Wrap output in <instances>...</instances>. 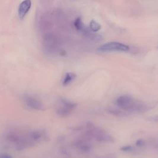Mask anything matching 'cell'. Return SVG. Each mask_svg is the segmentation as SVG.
Listing matches in <instances>:
<instances>
[{
  "label": "cell",
  "instance_id": "cell-4",
  "mask_svg": "<svg viewBox=\"0 0 158 158\" xmlns=\"http://www.w3.org/2000/svg\"><path fill=\"white\" fill-rule=\"evenodd\" d=\"M76 107V104L64 98H60L55 107V112L60 117L69 116L72 110Z\"/></svg>",
  "mask_w": 158,
  "mask_h": 158
},
{
  "label": "cell",
  "instance_id": "cell-6",
  "mask_svg": "<svg viewBox=\"0 0 158 158\" xmlns=\"http://www.w3.org/2000/svg\"><path fill=\"white\" fill-rule=\"evenodd\" d=\"M22 102L28 108L34 111H43L44 109V104L42 101L34 96L25 94L22 98Z\"/></svg>",
  "mask_w": 158,
  "mask_h": 158
},
{
  "label": "cell",
  "instance_id": "cell-1",
  "mask_svg": "<svg viewBox=\"0 0 158 158\" xmlns=\"http://www.w3.org/2000/svg\"><path fill=\"white\" fill-rule=\"evenodd\" d=\"M5 139L17 151H24L47 141L48 135L46 130L39 128H14L6 133Z\"/></svg>",
  "mask_w": 158,
  "mask_h": 158
},
{
  "label": "cell",
  "instance_id": "cell-10",
  "mask_svg": "<svg viewBox=\"0 0 158 158\" xmlns=\"http://www.w3.org/2000/svg\"><path fill=\"white\" fill-rule=\"evenodd\" d=\"M106 111L109 114L118 117H124L129 115V112H127L120 108H116L112 107H109L106 108Z\"/></svg>",
  "mask_w": 158,
  "mask_h": 158
},
{
  "label": "cell",
  "instance_id": "cell-15",
  "mask_svg": "<svg viewBox=\"0 0 158 158\" xmlns=\"http://www.w3.org/2000/svg\"><path fill=\"white\" fill-rule=\"evenodd\" d=\"M145 141L143 140H142V139H140V140H138L137 141H136V143H135V145H136V146L137 147H143V146H144L145 145Z\"/></svg>",
  "mask_w": 158,
  "mask_h": 158
},
{
  "label": "cell",
  "instance_id": "cell-3",
  "mask_svg": "<svg viewBox=\"0 0 158 158\" xmlns=\"http://www.w3.org/2000/svg\"><path fill=\"white\" fill-rule=\"evenodd\" d=\"M85 135L90 139H94L99 142L112 143L114 141V138L106 131L90 122L86 125Z\"/></svg>",
  "mask_w": 158,
  "mask_h": 158
},
{
  "label": "cell",
  "instance_id": "cell-14",
  "mask_svg": "<svg viewBox=\"0 0 158 158\" xmlns=\"http://www.w3.org/2000/svg\"><path fill=\"white\" fill-rule=\"evenodd\" d=\"M98 158H117V156L114 153H108L106 154L100 156L98 157Z\"/></svg>",
  "mask_w": 158,
  "mask_h": 158
},
{
  "label": "cell",
  "instance_id": "cell-12",
  "mask_svg": "<svg viewBox=\"0 0 158 158\" xmlns=\"http://www.w3.org/2000/svg\"><path fill=\"white\" fill-rule=\"evenodd\" d=\"M90 28L92 32H96L100 31L101 28V25L98 22L95 20H92L90 22Z\"/></svg>",
  "mask_w": 158,
  "mask_h": 158
},
{
  "label": "cell",
  "instance_id": "cell-13",
  "mask_svg": "<svg viewBox=\"0 0 158 158\" xmlns=\"http://www.w3.org/2000/svg\"><path fill=\"white\" fill-rule=\"evenodd\" d=\"M120 150H122V151L124 152H131L133 150V148L132 146L127 145V146H124L120 148Z\"/></svg>",
  "mask_w": 158,
  "mask_h": 158
},
{
  "label": "cell",
  "instance_id": "cell-2",
  "mask_svg": "<svg viewBox=\"0 0 158 158\" xmlns=\"http://www.w3.org/2000/svg\"><path fill=\"white\" fill-rule=\"evenodd\" d=\"M116 104L119 108L127 112L143 113L149 110V107L142 101L135 100L130 95L120 96L116 100Z\"/></svg>",
  "mask_w": 158,
  "mask_h": 158
},
{
  "label": "cell",
  "instance_id": "cell-8",
  "mask_svg": "<svg viewBox=\"0 0 158 158\" xmlns=\"http://www.w3.org/2000/svg\"><path fill=\"white\" fill-rule=\"evenodd\" d=\"M32 6V1L31 0H24L19 7L18 9V14L20 19H23L27 14L28 12L31 8Z\"/></svg>",
  "mask_w": 158,
  "mask_h": 158
},
{
  "label": "cell",
  "instance_id": "cell-7",
  "mask_svg": "<svg viewBox=\"0 0 158 158\" xmlns=\"http://www.w3.org/2000/svg\"><path fill=\"white\" fill-rule=\"evenodd\" d=\"M129 48L127 45L116 42H108L104 43L98 48V51L103 52H112V51H119V52H125L129 51Z\"/></svg>",
  "mask_w": 158,
  "mask_h": 158
},
{
  "label": "cell",
  "instance_id": "cell-17",
  "mask_svg": "<svg viewBox=\"0 0 158 158\" xmlns=\"http://www.w3.org/2000/svg\"><path fill=\"white\" fill-rule=\"evenodd\" d=\"M149 120L153 122H158V116H154L149 118Z\"/></svg>",
  "mask_w": 158,
  "mask_h": 158
},
{
  "label": "cell",
  "instance_id": "cell-5",
  "mask_svg": "<svg viewBox=\"0 0 158 158\" xmlns=\"http://www.w3.org/2000/svg\"><path fill=\"white\" fill-rule=\"evenodd\" d=\"M90 139L86 135L82 137L77 138L71 142V147L78 153H88L92 150V145L90 142Z\"/></svg>",
  "mask_w": 158,
  "mask_h": 158
},
{
  "label": "cell",
  "instance_id": "cell-11",
  "mask_svg": "<svg viewBox=\"0 0 158 158\" xmlns=\"http://www.w3.org/2000/svg\"><path fill=\"white\" fill-rule=\"evenodd\" d=\"M76 77V75L72 72L67 73L63 79V85L64 87L67 86L69 85L71 82H72L74 79Z\"/></svg>",
  "mask_w": 158,
  "mask_h": 158
},
{
  "label": "cell",
  "instance_id": "cell-16",
  "mask_svg": "<svg viewBox=\"0 0 158 158\" xmlns=\"http://www.w3.org/2000/svg\"><path fill=\"white\" fill-rule=\"evenodd\" d=\"M0 158H12V156L6 153H1L0 154Z\"/></svg>",
  "mask_w": 158,
  "mask_h": 158
},
{
  "label": "cell",
  "instance_id": "cell-9",
  "mask_svg": "<svg viewBox=\"0 0 158 158\" xmlns=\"http://www.w3.org/2000/svg\"><path fill=\"white\" fill-rule=\"evenodd\" d=\"M74 25L79 31H80L84 34L86 35L87 36L90 37V38H93V37L96 36L95 34H93L92 33L90 32V30L85 25V24L83 23V22L79 18L77 19L76 21H75Z\"/></svg>",
  "mask_w": 158,
  "mask_h": 158
}]
</instances>
